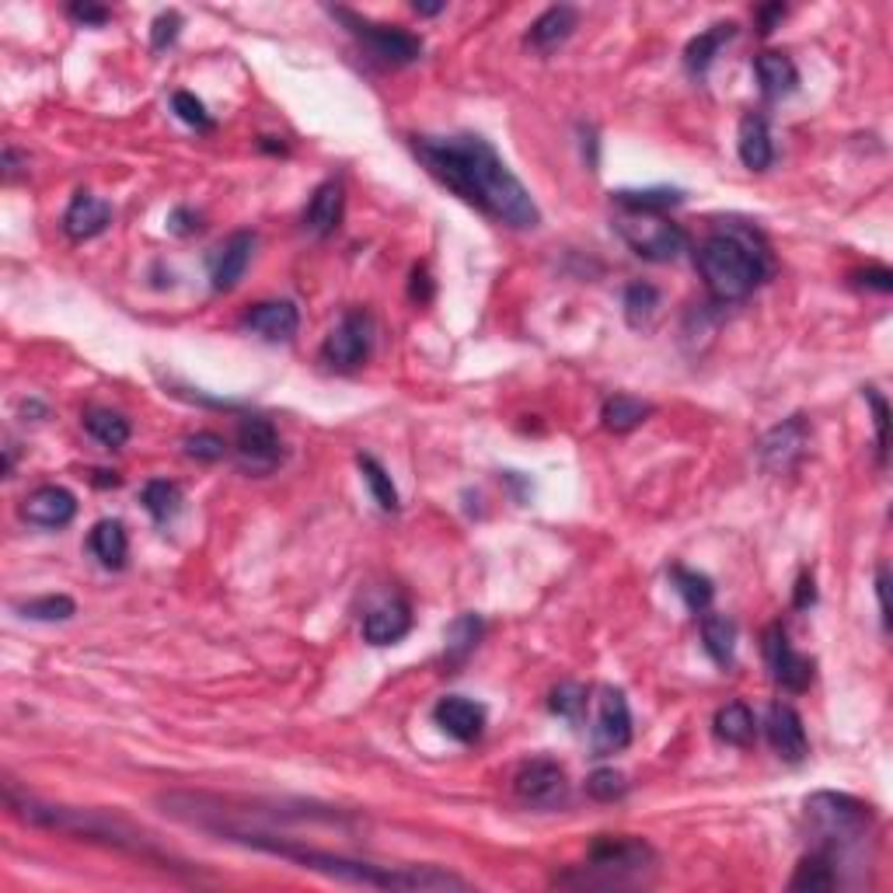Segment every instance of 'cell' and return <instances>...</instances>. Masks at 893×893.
Masks as SVG:
<instances>
[{
    "instance_id": "22",
    "label": "cell",
    "mask_w": 893,
    "mask_h": 893,
    "mask_svg": "<svg viewBox=\"0 0 893 893\" xmlns=\"http://www.w3.org/2000/svg\"><path fill=\"white\" fill-rule=\"evenodd\" d=\"M580 25V14L577 8H569V4H559V8H548L534 25L528 32V45H534L538 53H552L555 45H562L572 29Z\"/></svg>"
},
{
    "instance_id": "24",
    "label": "cell",
    "mask_w": 893,
    "mask_h": 893,
    "mask_svg": "<svg viewBox=\"0 0 893 893\" xmlns=\"http://www.w3.org/2000/svg\"><path fill=\"white\" fill-rule=\"evenodd\" d=\"M702 646L713 656L716 667L729 671L733 656H737V622L726 614H705L702 617Z\"/></svg>"
},
{
    "instance_id": "46",
    "label": "cell",
    "mask_w": 893,
    "mask_h": 893,
    "mask_svg": "<svg viewBox=\"0 0 893 893\" xmlns=\"http://www.w3.org/2000/svg\"><path fill=\"white\" fill-rule=\"evenodd\" d=\"M71 18L81 21V25H105L108 11L98 8V4H71Z\"/></svg>"
},
{
    "instance_id": "30",
    "label": "cell",
    "mask_w": 893,
    "mask_h": 893,
    "mask_svg": "<svg viewBox=\"0 0 893 893\" xmlns=\"http://www.w3.org/2000/svg\"><path fill=\"white\" fill-rule=\"evenodd\" d=\"M650 416H653V405L643 402V398H635V395H614L601 408L604 429H611V433H632L635 426H643Z\"/></svg>"
},
{
    "instance_id": "23",
    "label": "cell",
    "mask_w": 893,
    "mask_h": 893,
    "mask_svg": "<svg viewBox=\"0 0 893 893\" xmlns=\"http://www.w3.org/2000/svg\"><path fill=\"white\" fill-rule=\"evenodd\" d=\"M87 548L105 569H123L129 555V538L120 520H98L87 534Z\"/></svg>"
},
{
    "instance_id": "32",
    "label": "cell",
    "mask_w": 893,
    "mask_h": 893,
    "mask_svg": "<svg viewBox=\"0 0 893 893\" xmlns=\"http://www.w3.org/2000/svg\"><path fill=\"white\" fill-rule=\"evenodd\" d=\"M671 580H674V590L681 593V601L688 604L692 614H705L708 611V604H713V598H716V586H713V580L705 577V572L674 565L671 569Z\"/></svg>"
},
{
    "instance_id": "34",
    "label": "cell",
    "mask_w": 893,
    "mask_h": 893,
    "mask_svg": "<svg viewBox=\"0 0 893 893\" xmlns=\"http://www.w3.org/2000/svg\"><path fill=\"white\" fill-rule=\"evenodd\" d=\"M356 465H360V471H363V482L371 486V492H374V499H377V507L384 510V513H395L402 502H398V489H395V482H392V475H387V468L377 461V457H371V454H360L356 457Z\"/></svg>"
},
{
    "instance_id": "52",
    "label": "cell",
    "mask_w": 893,
    "mask_h": 893,
    "mask_svg": "<svg viewBox=\"0 0 893 893\" xmlns=\"http://www.w3.org/2000/svg\"><path fill=\"white\" fill-rule=\"evenodd\" d=\"M14 175H18V150L4 147V178H14Z\"/></svg>"
},
{
    "instance_id": "37",
    "label": "cell",
    "mask_w": 893,
    "mask_h": 893,
    "mask_svg": "<svg viewBox=\"0 0 893 893\" xmlns=\"http://www.w3.org/2000/svg\"><path fill=\"white\" fill-rule=\"evenodd\" d=\"M18 614L32 617V622H66V617L77 614V604L71 598H63V593H50V598H35V601L18 604Z\"/></svg>"
},
{
    "instance_id": "15",
    "label": "cell",
    "mask_w": 893,
    "mask_h": 893,
    "mask_svg": "<svg viewBox=\"0 0 893 893\" xmlns=\"http://www.w3.org/2000/svg\"><path fill=\"white\" fill-rule=\"evenodd\" d=\"M21 517H25L29 523H35V528H66L74 517H77V499L71 489H63V486H42L35 489L25 502H21Z\"/></svg>"
},
{
    "instance_id": "31",
    "label": "cell",
    "mask_w": 893,
    "mask_h": 893,
    "mask_svg": "<svg viewBox=\"0 0 893 893\" xmlns=\"http://www.w3.org/2000/svg\"><path fill=\"white\" fill-rule=\"evenodd\" d=\"M754 733H758V723H754V713L744 702H729L716 713V737L723 744L747 747L754 740Z\"/></svg>"
},
{
    "instance_id": "14",
    "label": "cell",
    "mask_w": 893,
    "mask_h": 893,
    "mask_svg": "<svg viewBox=\"0 0 893 893\" xmlns=\"http://www.w3.org/2000/svg\"><path fill=\"white\" fill-rule=\"evenodd\" d=\"M768 740L775 747V754L782 761L789 765H799V761H807V754H810V740H807V729H803V719H799V713L792 705H782V702H775L768 708Z\"/></svg>"
},
{
    "instance_id": "4",
    "label": "cell",
    "mask_w": 893,
    "mask_h": 893,
    "mask_svg": "<svg viewBox=\"0 0 893 893\" xmlns=\"http://www.w3.org/2000/svg\"><path fill=\"white\" fill-rule=\"evenodd\" d=\"M807 817L817 828V834L828 841L823 852H831L834 844L859 841L869 831V823H873V810H869L862 799L844 796V792H813L807 799Z\"/></svg>"
},
{
    "instance_id": "53",
    "label": "cell",
    "mask_w": 893,
    "mask_h": 893,
    "mask_svg": "<svg viewBox=\"0 0 893 893\" xmlns=\"http://www.w3.org/2000/svg\"><path fill=\"white\" fill-rule=\"evenodd\" d=\"M98 478H95V486H120L123 478L116 475V471H95Z\"/></svg>"
},
{
    "instance_id": "26",
    "label": "cell",
    "mask_w": 893,
    "mask_h": 893,
    "mask_svg": "<svg viewBox=\"0 0 893 893\" xmlns=\"http://www.w3.org/2000/svg\"><path fill=\"white\" fill-rule=\"evenodd\" d=\"M737 150H740V162L750 168V172H765L771 168L775 162V147H771V133L765 126L761 116H744L740 123V136H737Z\"/></svg>"
},
{
    "instance_id": "33",
    "label": "cell",
    "mask_w": 893,
    "mask_h": 893,
    "mask_svg": "<svg viewBox=\"0 0 893 893\" xmlns=\"http://www.w3.org/2000/svg\"><path fill=\"white\" fill-rule=\"evenodd\" d=\"M84 429L98 444H105L112 450L123 447L129 440V419L120 416V412H112V408H87L84 412Z\"/></svg>"
},
{
    "instance_id": "41",
    "label": "cell",
    "mask_w": 893,
    "mask_h": 893,
    "mask_svg": "<svg viewBox=\"0 0 893 893\" xmlns=\"http://www.w3.org/2000/svg\"><path fill=\"white\" fill-rule=\"evenodd\" d=\"M172 108H175V116L193 126V129H214V120H210V112H206V105L193 95V91H175L172 95Z\"/></svg>"
},
{
    "instance_id": "18",
    "label": "cell",
    "mask_w": 893,
    "mask_h": 893,
    "mask_svg": "<svg viewBox=\"0 0 893 893\" xmlns=\"http://www.w3.org/2000/svg\"><path fill=\"white\" fill-rule=\"evenodd\" d=\"M342 210H346V193H342V181H322L304 210V231L314 238H329L335 235V227L342 224Z\"/></svg>"
},
{
    "instance_id": "25",
    "label": "cell",
    "mask_w": 893,
    "mask_h": 893,
    "mask_svg": "<svg viewBox=\"0 0 893 893\" xmlns=\"http://www.w3.org/2000/svg\"><path fill=\"white\" fill-rule=\"evenodd\" d=\"M754 74L761 81L765 98H786L799 84V71L786 53H761L754 60Z\"/></svg>"
},
{
    "instance_id": "35",
    "label": "cell",
    "mask_w": 893,
    "mask_h": 893,
    "mask_svg": "<svg viewBox=\"0 0 893 893\" xmlns=\"http://www.w3.org/2000/svg\"><path fill=\"white\" fill-rule=\"evenodd\" d=\"M838 876H834V859L831 852H813L810 859L799 862L796 876H792V890H834Z\"/></svg>"
},
{
    "instance_id": "50",
    "label": "cell",
    "mask_w": 893,
    "mask_h": 893,
    "mask_svg": "<svg viewBox=\"0 0 893 893\" xmlns=\"http://www.w3.org/2000/svg\"><path fill=\"white\" fill-rule=\"evenodd\" d=\"M782 18H786V8H782V4L761 8V11H758V29H761V35H768V32L775 29V21H782Z\"/></svg>"
},
{
    "instance_id": "2",
    "label": "cell",
    "mask_w": 893,
    "mask_h": 893,
    "mask_svg": "<svg viewBox=\"0 0 893 893\" xmlns=\"http://www.w3.org/2000/svg\"><path fill=\"white\" fill-rule=\"evenodd\" d=\"M231 834V831H227ZM245 844H256L262 852L283 855L301 862L304 869L314 873H325L342 883H356V886H377V890H423V893H437V890H468L461 876L447 873L437 865H374V862H356V859H342V855H325L314 849H293V844L269 841L262 834H231Z\"/></svg>"
},
{
    "instance_id": "43",
    "label": "cell",
    "mask_w": 893,
    "mask_h": 893,
    "mask_svg": "<svg viewBox=\"0 0 893 893\" xmlns=\"http://www.w3.org/2000/svg\"><path fill=\"white\" fill-rule=\"evenodd\" d=\"M865 402L873 405V419H876V447H880V457H886V426H890V408H886V398L876 392V387H865Z\"/></svg>"
},
{
    "instance_id": "49",
    "label": "cell",
    "mask_w": 893,
    "mask_h": 893,
    "mask_svg": "<svg viewBox=\"0 0 893 893\" xmlns=\"http://www.w3.org/2000/svg\"><path fill=\"white\" fill-rule=\"evenodd\" d=\"M862 283H865V287H873V290L890 293V290H893V272H890V269H865V272H862Z\"/></svg>"
},
{
    "instance_id": "39",
    "label": "cell",
    "mask_w": 893,
    "mask_h": 893,
    "mask_svg": "<svg viewBox=\"0 0 893 893\" xmlns=\"http://www.w3.org/2000/svg\"><path fill=\"white\" fill-rule=\"evenodd\" d=\"M586 688L583 684H577V681H565V684H559V688L552 692V713L555 716H562V719H569V723H580L583 719V713H586Z\"/></svg>"
},
{
    "instance_id": "38",
    "label": "cell",
    "mask_w": 893,
    "mask_h": 893,
    "mask_svg": "<svg viewBox=\"0 0 893 893\" xmlns=\"http://www.w3.org/2000/svg\"><path fill=\"white\" fill-rule=\"evenodd\" d=\"M656 308H660V293H656V287H650V283H632V287L625 290V318H629V325H632V329L650 325V318H653Z\"/></svg>"
},
{
    "instance_id": "29",
    "label": "cell",
    "mask_w": 893,
    "mask_h": 893,
    "mask_svg": "<svg viewBox=\"0 0 893 893\" xmlns=\"http://www.w3.org/2000/svg\"><path fill=\"white\" fill-rule=\"evenodd\" d=\"M614 203L622 206L625 214H667L671 206L684 203L681 189L671 186H656V189H617Z\"/></svg>"
},
{
    "instance_id": "45",
    "label": "cell",
    "mask_w": 893,
    "mask_h": 893,
    "mask_svg": "<svg viewBox=\"0 0 893 893\" xmlns=\"http://www.w3.org/2000/svg\"><path fill=\"white\" fill-rule=\"evenodd\" d=\"M199 227H203L199 217H196L193 210H186V206H178V210L168 214V231H172V235H181V238H186V235H196Z\"/></svg>"
},
{
    "instance_id": "42",
    "label": "cell",
    "mask_w": 893,
    "mask_h": 893,
    "mask_svg": "<svg viewBox=\"0 0 893 893\" xmlns=\"http://www.w3.org/2000/svg\"><path fill=\"white\" fill-rule=\"evenodd\" d=\"M186 454L196 457V461L214 465V461H224L227 457V444H224V437H217V433H196V437L186 440Z\"/></svg>"
},
{
    "instance_id": "54",
    "label": "cell",
    "mask_w": 893,
    "mask_h": 893,
    "mask_svg": "<svg viewBox=\"0 0 893 893\" xmlns=\"http://www.w3.org/2000/svg\"><path fill=\"white\" fill-rule=\"evenodd\" d=\"M412 8H416V14H440L444 11V4H419V0Z\"/></svg>"
},
{
    "instance_id": "13",
    "label": "cell",
    "mask_w": 893,
    "mask_h": 893,
    "mask_svg": "<svg viewBox=\"0 0 893 893\" xmlns=\"http://www.w3.org/2000/svg\"><path fill=\"white\" fill-rule=\"evenodd\" d=\"M807 444H810L807 416H789L786 423H778L761 440V465L771 475H786V471H792L799 461H803Z\"/></svg>"
},
{
    "instance_id": "19",
    "label": "cell",
    "mask_w": 893,
    "mask_h": 893,
    "mask_svg": "<svg viewBox=\"0 0 893 893\" xmlns=\"http://www.w3.org/2000/svg\"><path fill=\"white\" fill-rule=\"evenodd\" d=\"M108 224H112V203L91 196V193H77L71 199V206H66V214H63V231H66V238H71V241L95 238V235L105 231Z\"/></svg>"
},
{
    "instance_id": "27",
    "label": "cell",
    "mask_w": 893,
    "mask_h": 893,
    "mask_svg": "<svg viewBox=\"0 0 893 893\" xmlns=\"http://www.w3.org/2000/svg\"><path fill=\"white\" fill-rule=\"evenodd\" d=\"M486 625L478 614H461L454 617L444 632V656H447V667H461V663L475 653L478 638H482Z\"/></svg>"
},
{
    "instance_id": "40",
    "label": "cell",
    "mask_w": 893,
    "mask_h": 893,
    "mask_svg": "<svg viewBox=\"0 0 893 893\" xmlns=\"http://www.w3.org/2000/svg\"><path fill=\"white\" fill-rule=\"evenodd\" d=\"M586 792L593 799H601V803H614V799H622L629 792V782L622 771L614 768H598L590 778H586Z\"/></svg>"
},
{
    "instance_id": "17",
    "label": "cell",
    "mask_w": 893,
    "mask_h": 893,
    "mask_svg": "<svg viewBox=\"0 0 893 893\" xmlns=\"http://www.w3.org/2000/svg\"><path fill=\"white\" fill-rule=\"evenodd\" d=\"M251 251H256V235L251 231H238L227 238L220 248H217V256H214V269H210V280H214V290L227 293V290H235L245 277V269L251 262Z\"/></svg>"
},
{
    "instance_id": "16",
    "label": "cell",
    "mask_w": 893,
    "mask_h": 893,
    "mask_svg": "<svg viewBox=\"0 0 893 893\" xmlns=\"http://www.w3.org/2000/svg\"><path fill=\"white\" fill-rule=\"evenodd\" d=\"M433 719L437 726L454 737L457 744H475L482 737L486 729V708L471 702V698H461V695H450V698H440L437 708H433Z\"/></svg>"
},
{
    "instance_id": "3",
    "label": "cell",
    "mask_w": 893,
    "mask_h": 893,
    "mask_svg": "<svg viewBox=\"0 0 893 893\" xmlns=\"http://www.w3.org/2000/svg\"><path fill=\"white\" fill-rule=\"evenodd\" d=\"M695 266L702 272L708 293L723 304H733L750 297L768 280L771 256H768L765 238L754 231V227L726 224L698 245Z\"/></svg>"
},
{
    "instance_id": "6",
    "label": "cell",
    "mask_w": 893,
    "mask_h": 893,
    "mask_svg": "<svg viewBox=\"0 0 893 893\" xmlns=\"http://www.w3.org/2000/svg\"><path fill=\"white\" fill-rule=\"evenodd\" d=\"M656 865V852L643 838H598L590 844V869L601 873L604 883H625L629 876H643Z\"/></svg>"
},
{
    "instance_id": "21",
    "label": "cell",
    "mask_w": 893,
    "mask_h": 893,
    "mask_svg": "<svg viewBox=\"0 0 893 893\" xmlns=\"http://www.w3.org/2000/svg\"><path fill=\"white\" fill-rule=\"evenodd\" d=\"M412 629V608L405 601L381 604L363 617V638L371 646H392Z\"/></svg>"
},
{
    "instance_id": "44",
    "label": "cell",
    "mask_w": 893,
    "mask_h": 893,
    "mask_svg": "<svg viewBox=\"0 0 893 893\" xmlns=\"http://www.w3.org/2000/svg\"><path fill=\"white\" fill-rule=\"evenodd\" d=\"M178 29H181V18L175 11L162 14L154 21V29H150V45H154V50H168V45L178 39Z\"/></svg>"
},
{
    "instance_id": "9",
    "label": "cell",
    "mask_w": 893,
    "mask_h": 893,
    "mask_svg": "<svg viewBox=\"0 0 893 893\" xmlns=\"http://www.w3.org/2000/svg\"><path fill=\"white\" fill-rule=\"evenodd\" d=\"M371 342H374V322L371 314L350 311L342 322L332 329V335L322 346V360L335 371H356V366L371 356Z\"/></svg>"
},
{
    "instance_id": "5",
    "label": "cell",
    "mask_w": 893,
    "mask_h": 893,
    "mask_svg": "<svg viewBox=\"0 0 893 893\" xmlns=\"http://www.w3.org/2000/svg\"><path fill=\"white\" fill-rule=\"evenodd\" d=\"M617 235L625 238V245L635 251L638 259L646 262H674L684 248H688V235L684 227L667 220L663 214H625L614 220Z\"/></svg>"
},
{
    "instance_id": "11",
    "label": "cell",
    "mask_w": 893,
    "mask_h": 893,
    "mask_svg": "<svg viewBox=\"0 0 893 893\" xmlns=\"http://www.w3.org/2000/svg\"><path fill=\"white\" fill-rule=\"evenodd\" d=\"M765 660H768V671H771V681L778 688H786L792 695L807 692L813 684V660L799 656L789 643V635L782 625H771L765 632Z\"/></svg>"
},
{
    "instance_id": "48",
    "label": "cell",
    "mask_w": 893,
    "mask_h": 893,
    "mask_svg": "<svg viewBox=\"0 0 893 893\" xmlns=\"http://www.w3.org/2000/svg\"><path fill=\"white\" fill-rule=\"evenodd\" d=\"M412 301H419V304H429L433 301V283H429V272L426 269L412 272Z\"/></svg>"
},
{
    "instance_id": "36",
    "label": "cell",
    "mask_w": 893,
    "mask_h": 893,
    "mask_svg": "<svg viewBox=\"0 0 893 893\" xmlns=\"http://www.w3.org/2000/svg\"><path fill=\"white\" fill-rule=\"evenodd\" d=\"M144 507L157 523H168L181 510V489L168 478H154V482L144 486Z\"/></svg>"
},
{
    "instance_id": "1",
    "label": "cell",
    "mask_w": 893,
    "mask_h": 893,
    "mask_svg": "<svg viewBox=\"0 0 893 893\" xmlns=\"http://www.w3.org/2000/svg\"><path fill=\"white\" fill-rule=\"evenodd\" d=\"M416 154L433 178H440L450 193L486 217L517 227V231H531L541 224V210L531 193L482 136H416Z\"/></svg>"
},
{
    "instance_id": "47",
    "label": "cell",
    "mask_w": 893,
    "mask_h": 893,
    "mask_svg": "<svg viewBox=\"0 0 893 893\" xmlns=\"http://www.w3.org/2000/svg\"><path fill=\"white\" fill-rule=\"evenodd\" d=\"M792 604H796L799 611H807V608H813V604H817V583H813L810 572H803V577H799Z\"/></svg>"
},
{
    "instance_id": "7",
    "label": "cell",
    "mask_w": 893,
    "mask_h": 893,
    "mask_svg": "<svg viewBox=\"0 0 893 893\" xmlns=\"http://www.w3.org/2000/svg\"><path fill=\"white\" fill-rule=\"evenodd\" d=\"M513 792L523 807L531 810H559L569 803V778L565 768L548 761V758H534L528 761L517 778H513Z\"/></svg>"
},
{
    "instance_id": "10",
    "label": "cell",
    "mask_w": 893,
    "mask_h": 893,
    "mask_svg": "<svg viewBox=\"0 0 893 893\" xmlns=\"http://www.w3.org/2000/svg\"><path fill=\"white\" fill-rule=\"evenodd\" d=\"M590 740H593V754H598V758H611V754L625 750L632 744V708H629L625 692L601 688L598 719H593Z\"/></svg>"
},
{
    "instance_id": "12",
    "label": "cell",
    "mask_w": 893,
    "mask_h": 893,
    "mask_svg": "<svg viewBox=\"0 0 893 893\" xmlns=\"http://www.w3.org/2000/svg\"><path fill=\"white\" fill-rule=\"evenodd\" d=\"M238 457H241V468L256 471V475H266V471L277 468L283 461V444H280L277 426H272L269 419H262V416L241 419V426H238Z\"/></svg>"
},
{
    "instance_id": "51",
    "label": "cell",
    "mask_w": 893,
    "mask_h": 893,
    "mask_svg": "<svg viewBox=\"0 0 893 893\" xmlns=\"http://www.w3.org/2000/svg\"><path fill=\"white\" fill-rule=\"evenodd\" d=\"M876 598H880V614H883V625L890 629V608H886V569L876 572Z\"/></svg>"
},
{
    "instance_id": "28",
    "label": "cell",
    "mask_w": 893,
    "mask_h": 893,
    "mask_svg": "<svg viewBox=\"0 0 893 893\" xmlns=\"http://www.w3.org/2000/svg\"><path fill=\"white\" fill-rule=\"evenodd\" d=\"M733 35H737V25H733V21H719V25H713L708 32L695 35L688 42V50H684V63H688V71L692 74H705L708 66H713V60L719 56V50H723V45Z\"/></svg>"
},
{
    "instance_id": "8",
    "label": "cell",
    "mask_w": 893,
    "mask_h": 893,
    "mask_svg": "<svg viewBox=\"0 0 893 893\" xmlns=\"http://www.w3.org/2000/svg\"><path fill=\"white\" fill-rule=\"evenodd\" d=\"M335 18H342L350 25L353 35H360L366 42V50H371L377 60L392 63V66H408L423 56V42L412 35V32H402L395 25H374V21L366 18H356L350 11H335Z\"/></svg>"
},
{
    "instance_id": "20",
    "label": "cell",
    "mask_w": 893,
    "mask_h": 893,
    "mask_svg": "<svg viewBox=\"0 0 893 893\" xmlns=\"http://www.w3.org/2000/svg\"><path fill=\"white\" fill-rule=\"evenodd\" d=\"M245 325L269 342H283V339H293L297 329H301V314H297L290 301H266L245 314Z\"/></svg>"
}]
</instances>
